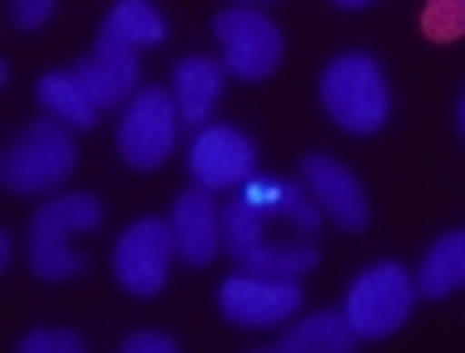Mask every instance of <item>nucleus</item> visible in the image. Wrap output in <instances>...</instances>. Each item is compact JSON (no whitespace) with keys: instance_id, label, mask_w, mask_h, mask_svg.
<instances>
[{"instance_id":"nucleus-23","label":"nucleus","mask_w":465,"mask_h":353,"mask_svg":"<svg viewBox=\"0 0 465 353\" xmlns=\"http://www.w3.org/2000/svg\"><path fill=\"white\" fill-rule=\"evenodd\" d=\"M340 10H359V5H369V0H334Z\"/></svg>"},{"instance_id":"nucleus-20","label":"nucleus","mask_w":465,"mask_h":353,"mask_svg":"<svg viewBox=\"0 0 465 353\" xmlns=\"http://www.w3.org/2000/svg\"><path fill=\"white\" fill-rule=\"evenodd\" d=\"M20 353H83L78 329H35L20 339Z\"/></svg>"},{"instance_id":"nucleus-5","label":"nucleus","mask_w":465,"mask_h":353,"mask_svg":"<svg viewBox=\"0 0 465 353\" xmlns=\"http://www.w3.org/2000/svg\"><path fill=\"white\" fill-rule=\"evenodd\" d=\"M174 126H180V107H174V93L165 87H141L126 107V122L116 131V145H122V160L131 170H160L165 155L174 151Z\"/></svg>"},{"instance_id":"nucleus-6","label":"nucleus","mask_w":465,"mask_h":353,"mask_svg":"<svg viewBox=\"0 0 465 353\" xmlns=\"http://www.w3.org/2000/svg\"><path fill=\"white\" fill-rule=\"evenodd\" d=\"M213 34L223 44V64L232 68V78H242V83L272 78L276 64H282V29L252 5L223 10L213 20Z\"/></svg>"},{"instance_id":"nucleus-17","label":"nucleus","mask_w":465,"mask_h":353,"mask_svg":"<svg viewBox=\"0 0 465 353\" xmlns=\"http://www.w3.org/2000/svg\"><path fill=\"white\" fill-rule=\"evenodd\" d=\"M35 93H39V107L44 112L58 116V122H68V126H78V131L97 126V116H102L93 102H87V93L78 87L73 73H44V78L35 83Z\"/></svg>"},{"instance_id":"nucleus-22","label":"nucleus","mask_w":465,"mask_h":353,"mask_svg":"<svg viewBox=\"0 0 465 353\" xmlns=\"http://www.w3.org/2000/svg\"><path fill=\"white\" fill-rule=\"evenodd\" d=\"M126 353H174L180 344L170 339V334H155V329H141V334H131V339L122 344Z\"/></svg>"},{"instance_id":"nucleus-18","label":"nucleus","mask_w":465,"mask_h":353,"mask_svg":"<svg viewBox=\"0 0 465 353\" xmlns=\"http://www.w3.org/2000/svg\"><path fill=\"white\" fill-rule=\"evenodd\" d=\"M116 39L136 44V49H155V44H165V20H160V10L151 5V0H116L107 25Z\"/></svg>"},{"instance_id":"nucleus-15","label":"nucleus","mask_w":465,"mask_h":353,"mask_svg":"<svg viewBox=\"0 0 465 353\" xmlns=\"http://www.w3.org/2000/svg\"><path fill=\"white\" fill-rule=\"evenodd\" d=\"M456 286H465V232H446V238L436 242L427 257H421L417 296L441 300V296H450Z\"/></svg>"},{"instance_id":"nucleus-19","label":"nucleus","mask_w":465,"mask_h":353,"mask_svg":"<svg viewBox=\"0 0 465 353\" xmlns=\"http://www.w3.org/2000/svg\"><path fill=\"white\" fill-rule=\"evenodd\" d=\"M421 34L431 44L465 39V0H427L421 5Z\"/></svg>"},{"instance_id":"nucleus-8","label":"nucleus","mask_w":465,"mask_h":353,"mask_svg":"<svg viewBox=\"0 0 465 353\" xmlns=\"http://www.w3.org/2000/svg\"><path fill=\"white\" fill-rule=\"evenodd\" d=\"M301 281H267V276H228L218 286V310L228 315V325H242V329H272L282 325L286 315L301 310Z\"/></svg>"},{"instance_id":"nucleus-2","label":"nucleus","mask_w":465,"mask_h":353,"mask_svg":"<svg viewBox=\"0 0 465 353\" xmlns=\"http://www.w3.org/2000/svg\"><path fill=\"white\" fill-rule=\"evenodd\" d=\"M320 97H325L330 122L349 131V136H369V131L388 122V83L369 54L334 58L325 78H320Z\"/></svg>"},{"instance_id":"nucleus-11","label":"nucleus","mask_w":465,"mask_h":353,"mask_svg":"<svg viewBox=\"0 0 465 353\" xmlns=\"http://www.w3.org/2000/svg\"><path fill=\"white\" fill-rule=\"evenodd\" d=\"M305 184H311V199L340 228L359 232L369 223V199H363V189H359L354 174H349V165H340L334 155H305Z\"/></svg>"},{"instance_id":"nucleus-3","label":"nucleus","mask_w":465,"mask_h":353,"mask_svg":"<svg viewBox=\"0 0 465 353\" xmlns=\"http://www.w3.org/2000/svg\"><path fill=\"white\" fill-rule=\"evenodd\" d=\"M73 160H78V151H73V136H68V122H35L25 126V136L5 151V160H0V180H5L10 194H54L58 184L73 174Z\"/></svg>"},{"instance_id":"nucleus-21","label":"nucleus","mask_w":465,"mask_h":353,"mask_svg":"<svg viewBox=\"0 0 465 353\" xmlns=\"http://www.w3.org/2000/svg\"><path fill=\"white\" fill-rule=\"evenodd\" d=\"M15 5V25L20 29H39L54 15V0H10Z\"/></svg>"},{"instance_id":"nucleus-16","label":"nucleus","mask_w":465,"mask_h":353,"mask_svg":"<svg viewBox=\"0 0 465 353\" xmlns=\"http://www.w3.org/2000/svg\"><path fill=\"white\" fill-rule=\"evenodd\" d=\"M315 242H301V238H267L257 247V252H247L242 257V271H252V276H276V281H296V276L305 271H315Z\"/></svg>"},{"instance_id":"nucleus-12","label":"nucleus","mask_w":465,"mask_h":353,"mask_svg":"<svg viewBox=\"0 0 465 353\" xmlns=\"http://www.w3.org/2000/svg\"><path fill=\"white\" fill-rule=\"evenodd\" d=\"M213 189H184L180 199H174V247H180V257L189 261V267H209V261L218 257V242H223V218H218L213 209Z\"/></svg>"},{"instance_id":"nucleus-1","label":"nucleus","mask_w":465,"mask_h":353,"mask_svg":"<svg viewBox=\"0 0 465 353\" xmlns=\"http://www.w3.org/2000/svg\"><path fill=\"white\" fill-rule=\"evenodd\" d=\"M97 223H102V203L97 194H83V189L39 203V213L29 218V267H35L39 281H73V276H83L87 257L73 252L68 238Z\"/></svg>"},{"instance_id":"nucleus-13","label":"nucleus","mask_w":465,"mask_h":353,"mask_svg":"<svg viewBox=\"0 0 465 353\" xmlns=\"http://www.w3.org/2000/svg\"><path fill=\"white\" fill-rule=\"evenodd\" d=\"M218 93H223V64L194 54V58H184V64L174 68V107H180V122L203 126Z\"/></svg>"},{"instance_id":"nucleus-7","label":"nucleus","mask_w":465,"mask_h":353,"mask_svg":"<svg viewBox=\"0 0 465 353\" xmlns=\"http://www.w3.org/2000/svg\"><path fill=\"white\" fill-rule=\"evenodd\" d=\"M180 252L174 247V228L170 223H155V218H141L122 232L112 252V271L131 296H155L165 286V271H170V257Z\"/></svg>"},{"instance_id":"nucleus-9","label":"nucleus","mask_w":465,"mask_h":353,"mask_svg":"<svg viewBox=\"0 0 465 353\" xmlns=\"http://www.w3.org/2000/svg\"><path fill=\"white\" fill-rule=\"evenodd\" d=\"M189 174L203 189H242L257 174V151L232 126H199L189 141Z\"/></svg>"},{"instance_id":"nucleus-10","label":"nucleus","mask_w":465,"mask_h":353,"mask_svg":"<svg viewBox=\"0 0 465 353\" xmlns=\"http://www.w3.org/2000/svg\"><path fill=\"white\" fill-rule=\"evenodd\" d=\"M68 73L78 78V87L87 93V102H93L97 112H116L131 97V87H136V44H126V39H116L112 29H102L93 54L78 58Z\"/></svg>"},{"instance_id":"nucleus-4","label":"nucleus","mask_w":465,"mask_h":353,"mask_svg":"<svg viewBox=\"0 0 465 353\" xmlns=\"http://www.w3.org/2000/svg\"><path fill=\"white\" fill-rule=\"evenodd\" d=\"M417 300V281L407 276V267L398 261H378L373 271H363L354 286H349V325H354L359 339H388L407 325Z\"/></svg>"},{"instance_id":"nucleus-14","label":"nucleus","mask_w":465,"mask_h":353,"mask_svg":"<svg viewBox=\"0 0 465 353\" xmlns=\"http://www.w3.org/2000/svg\"><path fill=\"white\" fill-rule=\"evenodd\" d=\"M359 344L349 315L340 310H320V315H305L296 329H286L276 339V353H349Z\"/></svg>"},{"instance_id":"nucleus-24","label":"nucleus","mask_w":465,"mask_h":353,"mask_svg":"<svg viewBox=\"0 0 465 353\" xmlns=\"http://www.w3.org/2000/svg\"><path fill=\"white\" fill-rule=\"evenodd\" d=\"M460 131H465V97H460Z\"/></svg>"}]
</instances>
